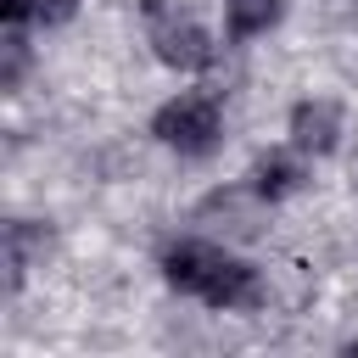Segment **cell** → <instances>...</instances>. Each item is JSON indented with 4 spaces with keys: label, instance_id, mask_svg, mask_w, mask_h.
Segmentation results:
<instances>
[{
    "label": "cell",
    "instance_id": "obj_5",
    "mask_svg": "<svg viewBox=\"0 0 358 358\" xmlns=\"http://www.w3.org/2000/svg\"><path fill=\"white\" fill-rule=\"evenodd\" d=\"M274 22H280V0H229V34L235 39L268 34Z\"/></svg>",
    "mask_w": 358,
    "mask_h": 358
},
{
    "label": "cell",
    "instance_id": "obj_2",
    "mask_svg": "<svg viewBox=\"0 0 358 358\" xmlns=\"http://www.w3.org/2000/svg\"><path fill=\"white\" fill-rule=\"evenodd\" d=\"M145 28H151V45H157V56H162L168 67L190 73V67H207V62H213L207 28H201L190 11H179L173 0H151V6H145Z\"/></svg>",
    "mask_w": 358,
    "mask_h": 358
},
{
    "label": "cell",
    "instance_id": "obj_8",
    "mask_svg": "<svg viewBox=\"0 0 358 358\" xmlns=\"http://www.w3.org/2000/svg\"><path fill=\"white\" fill-rule=\"evenodd\" d=\"M0 50H6V67H0V90H17V84H22V67H28V39L17 34V22L6 28Z\"/></svg>",
    "mask_w": 358,
    "mask_h": 358
},
{
    "label": "cell",
    "instance_id": "obj_1",
    "mask_svg": "<svg viewBox=\"0 0 358 358\" xmlns=\"http://www.w3.org/2000/svg\"><path fill=\"white\" fill-rule=\"evenodd\" d=\"M162 268H168V280H173L179 291L201 296L207 308H257V302H263L257 268L235 263L229 252H218V246H207V241H179V246L162 257Z\"/></svg>",
    "mask_w": 358,
    "mask_h": 358
},
{
    "label": "cell",
    "instance_id": "obj_4",
    "mask_svg": "<svg viewBox=\"0 0 358 358\" xmlns=\"http://www.w3.org/2000/svg\"><path fill=\"white\" fill-rule=\"evenodd\" d=\"M291 140H296V151H336V140H341V106L336 101H302L291 112Z\"/></svg>",
    "mask_w": 358,
    "mask_h": 358
},
{
    "label": "cell",
    "instance_id": "obj_6",
    "mask_svg": "<svg viewBox=\"0 0 358 358\" xmlns=\"http://www.w3.org/2000/svg\"><path fill=\"white\" fill-rule=\"evenodd\" d=\"M73 6L78 0H0V11H6V22H67L73 17Z\"/></svg>",
    "mask_w": 358,
    "mask_h": 358
},
{
    "label": "cell",
    "instance_id": "obj_7",
    "mask_svg": "<svg viewBox=\"0 0 358 358\" xmlns=\"http://www.w3.org/2000/svg\"><path fill=\"white\" fill-rule=\"evenodd\" d=\"M296 179H302V173H296V162H291L285 151H268V157H257V190H263V196H285Z\"/></svg>",
    "mask_w": 358,
    "mask_h": 358
},
{
    "label": "cell",
    "instance_id": "obj_3",
    "mask_svg": "<svg viewBox=\"0 0 358 358\" xmlns=\"http://www.w3.org/2000/svg\"><path fill=\"white\" fill-rule=\"evenodd\" d=\"M151 134H157L162 145L185 151V157H201V151H213V140H218V106H213L207 95H179V101H168V106L151 117Z\"/></svg>",
    "mask_w": 358,
    "mask_h": 358
}]
</instances>
